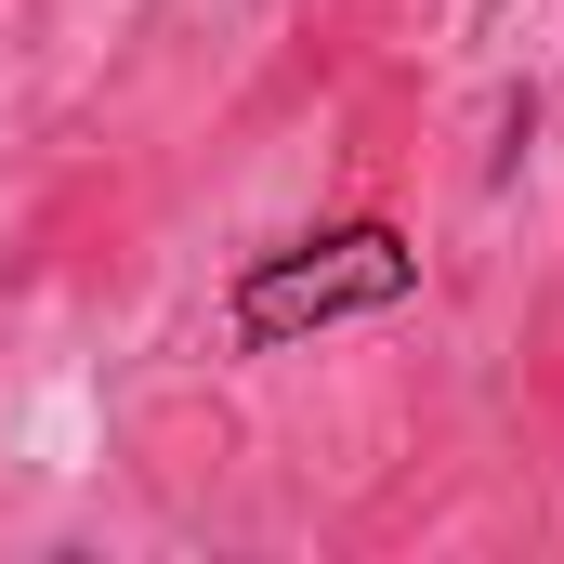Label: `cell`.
I'll return each mask as SVG.
<instances>
[{"instance_id":"1","label":"cell","mask_w":564,"mask_h":564,"mask_svg":"<svg viewBox=\"0 0 564 564\" xmlns=\"http://www.w3.org/2000/svg\"><path fill=\"white\" fill-rule=\"evenodd\" d=\"M408 289H421V250H408L394 224H328V237H289V250H263V263L237 276V341L276 355V341H302V328L394 315Z\"/></svg>"}]
</instances>
